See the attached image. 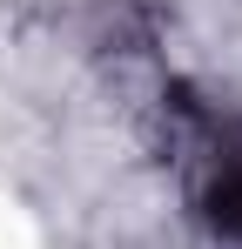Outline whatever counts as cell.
I'll return each mask as SVG.
<instances>
[{
    "label": "cell",
    "instance_id": "obj_1",
    "mask_svg": "<svg viewBox=\"0 0 242 249\" xmlns=\"http://www.w3.org/2000/svg\"><path fill=\"white\" fill-rule=\"evenodd\" d=\"M202 215H208V229L222 236V243L242 249V148H215V162L202 175Z\"/></svg>",
    "mask_w": 242,
    "mask_h": 249
}]
</instances>
